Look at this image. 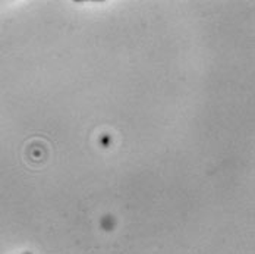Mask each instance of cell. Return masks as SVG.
I'll list each match as a JSON object with an SVG mask.
<instances>
[{
	"label": "cell",
	"instance_id": "6da1fadb",
	"mask_svg": "<svg viewBox=\"0 0 255 254\" xmlns=\"http://www.w3.org/2000/svg\"><path fill=\"white\" fill-rule=\"evenodd\" d=\"M22 254H32V253H29V252H26V253H22Z\"/></svg>",
	"mask_w": 255,
	"mask_h": 254
}]
</instances>
